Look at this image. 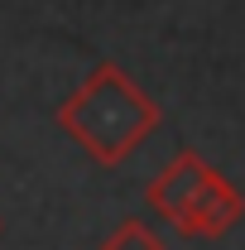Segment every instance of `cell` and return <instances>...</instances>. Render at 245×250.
Masks as SVG:
<instances>
[{"label": "cell", "instance_id": "2", "mask_svg": "<svg viewBox=\"0 0 245 250\" xmlns=\"http://www.w3.org/2000/svg\"><path fill=\"white\" fill-rule=\"evenodd\" d=\"M149 207L168 221L173 231L197 236V241H216L226 236L236 221L245 217V197L236 183H226L202 154H178L159 178L149 183Z\"/></svg>", "mask_w": 245, "mask_h": 250}, {"label": "cell", "instance_id": "1", "mask_svg": "<svg viewBox=\"0 0 245 250\" xmlns=\"http://www.w3.org/2000/svg\"><path fill=\"white\" fill-rule=\"evenodd\" d=\"M58 125L101 168H116L159 125V106L125 77L116 62H101L92 77L58 106Z\"/></svg>", "mask_w": 245, "mask_h": 250}, {"label": "cell", "instance_id": "3", "mask_svg": "<svg viewBox=\"0 0 245 250\" xmlns=\"http://www.w3.org/2000/svg\"><path fill=\"white\" fill-rule=\"evenodd\" d=\"M101 250H168V241L154 231L149 221H140V217H130V221H121L106 241H101Z\"/></svg>", "mask_w": 245, "mask_h": 250}]
</instances>
